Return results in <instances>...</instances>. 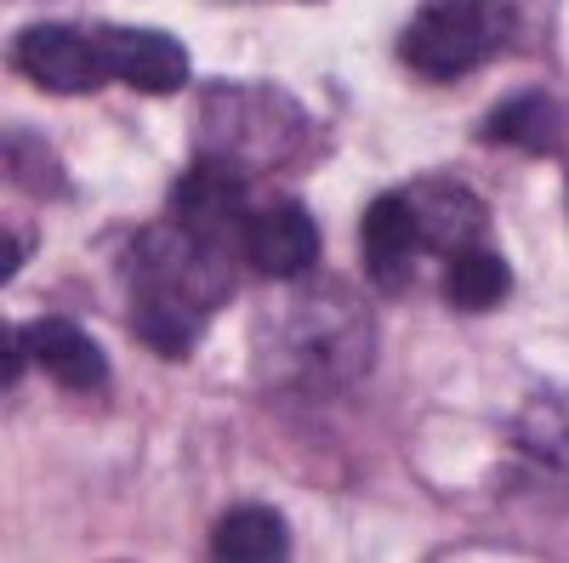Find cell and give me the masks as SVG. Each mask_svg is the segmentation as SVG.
<instances>
[{
	"mask_svg": "<svg viewBox=\"0 0 569 563\" xmlns=\"http://www.w3.org/2000/svg\"><path fill=\"white\" fill-rule=\"evenodd\" d=\"M233 291L228 251L194 240L188 228L166 222L131 245V331L142 348L166 359H188L206 313L222 308Z\"/></svg>",
	"mask_w": 569,
	"mask_h": 563,
	"instance_id": "1",
	"label": "cell"
},
{
	"mask_svg": "<svg viewBox=\"0 0 569 563\" xmlns=\"http://www.w3.org/2000/svg\"><path fill=\"white\" fill-rule=\"evenodd\" d=\"M370 353H376L370 308L348 285H319V291L297 296L273 319V336H268L273 370L302 382V388L359 382L370 370Z\"/></svg>",
	"mask_w": 569,
	"mask_h": 563,
	"instance_id": "2",
	"label": "cell"
},
{
	"mask_svg": "<svg viewBox=\"0 0 569 563\" xmlns=\"http://www.w3.org/2000/svg\"><path fill=\"white\" fill-rule=\"evenodd\" d=\"M496 46L490 0H421V12L399 34V58L427 80H461Z\"/></svg>",
	"mask_w": 569,
	"mask_h": 563,
	"instance_id": "3",
	"label": "cell"
},
{
	"mask_svg": "<svg viewBox=\"0 0 569 563\" xmlns=\"http://www.w3.org/2000/svg\"><path fill=\"white\" fill-rule=\"evenodd\" d=\"M12 69L40 91H98L109 80L98 34H80L69 23H29L12 40Z\"/></svg>",
	"mask_w": 569,
	"mask_h": 563,
	"instance_id": "4",
	"label": "cell"
},
{
	"mask_svg": "<svg viewBox=\"0 0 569 563\" xmlns=\"http://www.w3.org/2000/svg\"><path fill=\"white\" fill-rule=\"evenodd\" d=\"M251 200H246V171H233L222 160H200L177 188H171V222L188 228L194 240L228 251L246 233Z\"/></svg>",
	"mask_w": 569,
	"mask_h": 563,
	"instance_id": "5",
	"label": "cell"
},
{
	"mask_svg": "<svg viewBox=\"0 0 569 563\" xmlns=\"http://www.w3.org/2000/svg\"><path fill=\"white\" fill-rule=\"evenodd\" d=\"M240 251L262 279H297L319 262V222L297 200H273V205L246 217Z\"/></svg>",
	"mask_w": 569,
	"mask_h": 563,
	"instance_id": "6",
	"label": "cell"
},
{
	"mask_svg": "<svg viewBox=\"0 0 569 563\" xmlns=\"http://www.w3.org/2000/svg\"><path fill=\"white\" fill-rule=\"evenodd\" d=\"M405 200L416 211V233H421V251L433 257H461L479 245V233L490 228L485 200L461 182H416L405 188Z\"/></svg>",
	"mask_w": 569,
	"mask_h": 563,
	"instance_id": "7",
	"label": "cell"
},
{
	"mask_svg": "<svg viewBox=\"0 0 569 563\" xmlns=\"http://www.w3.org/2000/svg\"><path fill=\"white\" fill-rule=\"evenodd\" d=\"M23 353L52 375V382L74 388V393H98L109 382V353L98 348V336L74 319H29L18 324Z\"/></svg>",
	"mask_w": 569,
	"mask_h": 563,
	"instance_id": "8",
	"label": "cell"
},
{
	"mask_svg": "<svg viewBox=\"0 0 569 563\" xmlns=\"http://www.w3.org/2000/svg\"><path fill=\"white\" fill-rule=\"evenodd\" d=\"M98 46H103L109 74L137 86V91H177L188 80V46L177 34L109 23V29H98Z\"/></svg>",
	"mask_w": 569,
	"mask_h": 563,
	"instance_id": "9",
	"label": "cell"
},
{
	"mask_svg": "<svg viewBox=\"0 0 569 563\" xmlns=\"http://www.w3.org/2000/svg\"><path fill=\"white\" fill-rule=\"evenodd\" d=\"M359 257H365V273L382 291H405L410 285L416 257H421V233H416V211H410L405 194L370 200V211L359 222Z\"/></svg>",
	"mask_w": 569,
	"mask_h": 563,
	"instance_id": "10",
	"label": "cell"
},
{
	"mask_svg": "<svg viewBox=\"0 0 569 563\" xmlns=\"http://www.w3.org/2000/svg\"><path fill=\"white\" fill-rule=\"evenodd\" d=\"M485 143L496 149H518V154H558L569 137V109L552 91H512L485 114Z\"/></svg>",
	"mask_w": 569,
	"mask_h": 563,
	"instance_id": "11",
	"label": "cell"
},
{
	"mask_svg": "<svg viewBox=\"0 0 569 563\" xmlns=\"http://www.w3.org/2000/svg\"><path fill=\"white\" fill-rule=\"evenodd\" d=\"M284 552H291V524L262 501L228 506L211 530V557L222 563H279Z\"/></svg>",
	"mask_w": 569,
	"mask_h": 563,
	"instance_id": "12",
	"label": "cell"
},
{
	"mask_svg": "<svg viewBox=\"0 0 569 563\" xmlns=\"http://www.w3.org/2000/svg\"><path fill=\"white\" fill-rule=\"evenodd\" d=\"M507 291H512V268H507L496 251L472 245V251L450 257V273H445V302H450L456 313H490L496 302H507Z\"/></svg>",
	"mask_w": 569,
	"mask_h": 563,
	"instance_id": "13",
	"label": "cell"
},
{
	"mask_svg": "<svg viewBox=\"0 0 569 563\" xmlns=\"http://www.w3.org/2000/svg\"><path fill=\"white\" fill-rule=\"evenodd\" d=\"M12 177L23 182V188H34V194H63V171H58V160H52V149L40 143V137H23V131H12Z\"/></svg>",
	"mask_w": 569,
	"mask_h": 563,
	"instance_id": "14",
	"label": "cell"
},
{
	"mask_svg": "<svg viewBox=\"0 0 569 563\" xmlns=\"http://www.w3.org/2000/svg\"><path fill=\"white\" fill-rule=\"evenodd\" d=\"M7 251H0V279H18V268L34 257V233H23V228H7V240H0Z\"/></svg>",
	"mask_w": 569,
	"mask_h": 563,
	"instance_id": "15",
	"label": "cell"
}]
</instances>
